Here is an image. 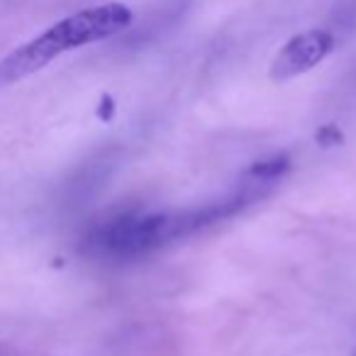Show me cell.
Wrapping results in <instances>:
<instances>
[{
    "label": "cell",
    "mask_w": 356,
    "mask_h": 356,
    "mask_svg": "<svg viewBox=\"0 0 356 356\" xmlns=\"http://www.w3.org/2000/svg\"><path fill=\"white\" fill-rule=\"evenodd\" d=\"M134 22V13L124 3H103L83 8L47 27L35 40L25 42L0 59V88L35 76L66 51L110 40Z\"/></svg>",
    "instance_id": "obj_1"
},
{
    "label": "cell",
    "mask_w": 356,
    "mask_h": 356,
    "mask_svg": "<svg viewBox=\"0 0 356 356\" xmlns=\"http://www.w3.org/2000/svg\"><path fill=\"white\" fill-rule=\"evenodd\" d=\"M166 244H171L168 210L163 213L124 210L93 225L83 237L81 249L88 257L105 261H134Z\"/></svg>",
    "instance_id": "obj_2"
},
{
    "label": "cell",
    "mask_w": 356,
    "mask_h": 356,
    "mask_svg": "<svg viewBox=\"0 0 356 356\" xmlns=\"http://www.w3.org/2000/svg\"><path fill=\"white\" fill-rule=\"evenodd\" d=\"M332 49H334V35L330 30L315 27V30L298 32L276 51L268 76L276 83L298 79V76L320 66L332 54Z\"/></svg>",
    "instance_id": "obj_3"
},
{
    "label": "cell",
    "mask_w": 356,
    "mask_h": 356,
    "mask_svg": "<svg viewBox=\"0 0 356 356\" xmlns=\"http://www.w3.org/2000/svg\"><path fill=\"white\" fill-rule=\"evenodd\" d=\"M291 168V159L286 154H276L273 159H266V161H257L252 168L247 171L249 178H257V181H264V184L276 186V181L283 176V173Z\"/></svg>",
    "instance_id": "obj_4"
},
{
    "label": "cell",
    "mask_w": 356,
    "mask_h": 356,
    "mask_svg": "<svg viewBox=\"0 0 356 356\" xmlns=\"http://www.w3.org/2000/svg\"><path fill=\"white\" fill-rule=\"evenodd\" d=\"M341 132L334 127V124H325V127L317 132V142L320 144H325V147H334V144H339L341 142Z\"/></svg>",
    "instance_id": "obj_5"
},
{
    "label": "cell",
    "mask_w": 356,
    "mask_h": 356,
    "mask_svg": "<svg viewBox=\"0 0 356 356\" xmlns=\"http://www.w3.org/2000/svg\"><path fill=\"white\" fill-rule=\"evenodd\" d=\"M354 356H356V351H354Z\"/></svg>",
    "instance_id": "obj_6"
}]
</instances>
